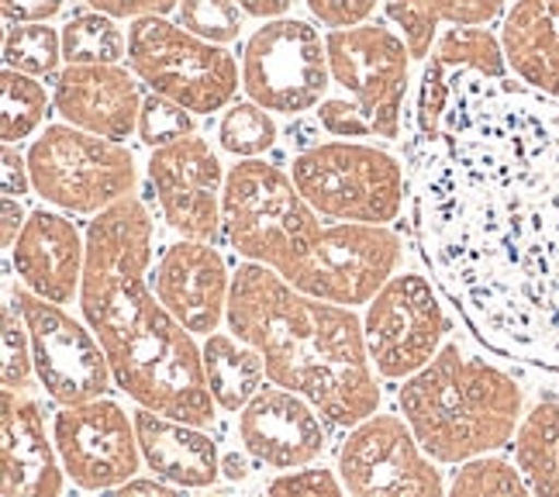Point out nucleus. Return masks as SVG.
Returning a JSON list of instances; mask_svg holds the SVG:
<instances>
[{"mask_svg":"<svg viewBox=\"0 0 559 497\" xmlns=\"http://www.w3.org/2000/svg\"><path fill=\"white\" fill-rule=\"evenodd\" d=\"M501 46L514 80L559 97V0H511L501 17Z\"/></svg>","mask_w":559,"mask_h":497,"instance_id":"nucleus-23","label":"nucleus"},{"mask_svg":"<svg viewBox=\"0 0 559 497\" xmlns=\"http://www.w3.org/2000/svg\"><path fill=\"white\" fill-rule=\"evenodd\" d=\"M225 321L263 353L270 380L305 394L329 425L353 428L380 412V374L356 308L311 297L273 267L242 259L231 273Z\"/></svg>","mask_w":559,"mask_h":497,"instance_id":"nucleus-3","label":"nucleus"},{"mask_svg":"<svg viewBox=\"0 0 559 497\" xmlns=\"http://www.w3.org/2000/svg\"><path fill=\"white\" fill-rule=\"evenodd\" d=\"M128 67L153 94L183 104L193 115L225 111L242 91V70L235 56L187 32L169 14L135 17L128 28Z\"/></svg>","mask_w":559,"mask_h":497,"instance_id":"nucleus-8","label":"nucleus"},{"mask_svg":"<svg viewBox=\"0 0 559 497\" xmlns=\"http://www.w3.org/2000/svg\"><path fill=\"white\" fill-rule=\"evenodd\" d=\"M145 177L169 228L183 239L218 246L225 232L222 193L228 173L204 135L190 132L177 142L153 149L145 163Z\"/></svg>","mask_w":559,"mask_h":497,"instance_id":"nucleus-16","label":"nucleus"},{"mask_svg":"<svg viewBox=\"0 0 559 497\" xmlns=\"http://www.w3.org/2000/svg\"><path fill=\"white\" fill-rule=\"evenodd\" d=\"M239 442L270 470L308 466L325 457L329 422L305 394L270 380L239 412Z\"/></svg>","mask_w":559,"mask_h":497,"instance_id":"nucleus-17","label":"nucleus"},{"mask_svg":"<svg viewBox=\"0 0 559 497\" xmlns=\"http://www.w3.org/2000/svg\"><path fill=\"white\" fill-rule=\"evenodd\" d=\"M201 356H204V377L211 394L228 415H239L270 380L263 353L235 335L231 329L204 335Z\"/></svg>","mask_w":559,"mask_h":497,"instance_id":"nucleus-25","label":"nucleus"},{"mask_svg":"<svg viewBox=\"0 0 559 497\" xmlns=\"http://www.w3.org/2000/svg\"><path fill=\"white\" fill-rule=\"evenodd\" d=\"M222 222L235 256L273 267L276 273H290L325 228L290 173L263 156L228 166Z\"/></svg>","mask_w":559,"mask_h":497,"instance_id":"nucleus-5","label":"nucleus"},{"mask_svg":"<svg viewBox=\"0 0 559 497\" xmlns=\"http://www.w3.org/2000/svg\"><path fill=\"white\" fill-rule=\"evenodd\" d=\"M418 259L487 353L559 374V97L456 70L412 149Z\"/></svg>","mask_w":559,"mask_h":497,"instance_id":"nucleus-1","label":"nucleus"},{"mask_svg":"<svg viewBox=\"0 0 559 497\" xmlns=\"http://www.w3.org/2000/svg\"><path fill=\"white\" fill-rule=\"evenodd\" d=\"M290 177L329 222L394 225L412 198V180L394 153L356 139L311 142L290 159Z\"/></svg>","mask_w":559,"mask_h":497,"instance_id":"nucleus-6","label":"nucleus"},{"mask_svg":"<svg viewBox=\"0 0 559 497\" xmlns=\"http://www.w3.org/2000/svg\"><path fill=\"white\" fill-rule=\"evenodd\" d=\"M332 80L349 91V97L373 121V132L383 142L401 139L404 97L412 86V49L401 32L362 21L353 28H332L325 35Z\"/></svg>","mask_w":559,"mask_h":497,"instance_id":"nucleus-12","label":"nucleus"},{"mask_svg":"<svg viewBox=\"0 0 559 497\" xmlns=\"http://www.w3.org/2000/svg\"><path fill=\"white\" fill-rule=\"evenodd\" d=\"M329 46L305 17L263 21L242 49V94L266 111L297 118L325 100L332 86Z\"/></svg>","mask_w":559,"mask_h":497,"instance_id":"nucleus-9","label":"nucleus"},{"mask_svg":"<svg viewBox=\"0 0 559 497\" xmlns=\"http://www.w3.org/2000/svg\"><path fill=\"white\" fill-rule=\"evenodd\" d=\"M242 11L249 17H260V21H270V17H280V14H287L294 0H239Z\"/></svg>","mask_w":559,"mask_h":497,"instance_id":"nucleus-44","label":"nucleus"},{"mask_svg":"<svg viewBox=\"0 0 559 497\" xmlns=\"http://www.w3.org/2000/svg\"><path fill=\"white\" fill-rule=\"evenodd\" d=\"M449 494L453 497H525L528 481L514 460H504L498 452H484L466 463H456L453 481H449Z\"/></svg>","mask_w":559,"mask_h":497,"instance_id":"nucleus-32","label":"nucleus"},{"mask_svg":"<svg viewBox=\"0 0 559 497\" xmlns=\"http://www.w3.org/2000/svg\"><path fill=\"white\" fill-rule=\"evenodd\" d=\"M28 321L35 377L56 404H80L104 398L115 383L111 359L91 326L76 321L67 308L32 294L25 284L8 291Z\"/></svg>","mask_w":559,"mask_h":497,"instance_id":"nucleus-14","label":"nucleus"},{"mask_svg":"<svg viewBox=\"0 0 559 497\" xmlns=\"http://www.w3.org/2000/svg\"><path fill=\"white\" fill-rule=\"evenodd\" d=\"M177 17L187 32L218 42V46L239 42L246 28V11L239 0H180Z\"/></svg>","mask_w":559,"mask_h":497,"instance_id":"nucleus-33","label":"nucleus"},{"mask_svg":"<svg viewBox=\"0 0 559 497\" xmlns=\"http://www.w3.org/2000/svg\"><path fill=\"white\" fill-rule=\"evenodd\" d=\"M156 222L139 193L94 214L87 225L80 311L97 332L115 383L142 407L193 425H214V401L201 345L180 326L153 280Z\"/></svg>","mask_w":559,"mask_h":497,"instance_id":"nucleus-2","label":"nucleus"},{"mask_svg":"<svg viewBox=\"0 0 559 497\" xmlns=\"http://www.w3.org/2000/svg\"><path fill=\"white\" fill-rule=\"evenodd\" d=\"M314 21L325 28H353L370 21V14L380 8V0H305Z\"/></svg>","mask_w":559,"mask_h":497,"instance_id":"nucleus-38","label":"nucleus"},{"mask_svg":"<svg viewBox=\"0 0 559 497\" xmlns=\"http://www.w3.org/2000/svg\"><path fill=\"white\" fill-rule=\"evenodd\" d=\"M249 452L246 457H239V452H228V457H222V477L225 481H231V484H242V481H249Z\"/></svg>","mask_w":559,"mask_h":497,"instance_id":"nucleus-45","label":"nucleus"},{"mask_svg":"<svg viewBox=\"0 0 559 497\" xmlns=\"http://www.w3.org/2000/svg\"><path fill=\"white\" fill-rule=\"evenodd\" d=\"M52 107V94L41 86V76L4 67L0 73V139L21 145L32 139Z\"/></svg>","mask_w":559,"mask_h":497,"instance_id":"nucleus-27","label":"nucleus"},{"mask_svg":"<svg viewBox=\"0 0 559 497\" xmlns=\"http://www.w3.org/2000/svg\"><path fill=\"white\" fill-rule=\"evenodd\" d=\"M280 139L273 111L255 100H231L218 121V145L235 159L266 156Z\"/></svg>","mask_w":559,"mask_h":497,"instance_id":"nucleus-31","label":"nucleus"},{"mask_svg":"<svg viewBox=\"0 0 559 497\" xmlns=\"http://www.w3.org/2000/svg\"><path fill=\"white\" fill-rule=\"evenodd\" d=\"M0 457H4V497H56L67 490V470L46 431V412L25 391L4 387L0 415Z\"/></svg>","mask_w":559,"mask_h":497,"instance_id":"nucleus-21","label":"nucleus"},{"mask_svg":"<svg viewBox=\"0 0 559 497\" xmlns=\"http://www.w3.org/2000/svg\"><path fill=\"white\" fill-rule=\"evenodd\" d=\"M318 125L335 139H377L373 121L362 115V107L353 97H325L318 107Z\"/></svg>","mask_w":559,"mask_h":497,"instance_id":"nucleus-37","label":"nucleus"},{"mask_svg":"<svg viewBox=\"0 0 559 497\" xmlns=\"http://www.w3.org/2000/svg\"><path fill=\"white\" fill-rule=\"evenodd\" d=\"M94 11H104L111 17H145V14H174L180 8V0H87Z\"/></svg>","mask_w":559,"mask_h":497,"instance_id":"nucleus-39","label":"nucleus"},{"mask_svg":"<svg viewBox=\"0 0 559 497\" xmlns=\"http://www.w3.org/2000/svg\"><path fill=\"white\" fill-rule=\"evenodd\" d=\"M432 59L445 70H477L484 76H511L501 35H493L487 25H449L439 38Z\"/></svg>","mask_w":559,"mask_h":497,"instance_id":"nucleus-28","label":"nucleus"},{"mask_svg":"<svg viewBox=\"0 0 559 497\" xmlns=\"http://www.w3.org/2000/svg\"><path fill=\"white\" fill-rule=\"evenodd\" d=\"M32 187L67 214H100L139 187L135 153L118 139L94 135L70 121L46 125L28 145Z\"/></svg>","mask_w":559,"mask_h":497,"instance_id":"nucleus-7","label":"nucleus"},{"mask_svg":"<svg viewBox=\"0 0 559 497\" xmlns=\"http://www.w3.org/2000/svg\"><path fill=\"white\" fill-rule=\"evenodd\" d=\"M183 487H177L174 481L159 477V473H153V477H132L128 484H121L115 494L121 497H132V494H156V497H169V494H180Z\"/></svg>","mask_w":559,"mask_h":497,"instance_id":"nucleus-42","label":"nucleus"},{"mask_svg":"<svg viewBox=\"0 0 559 497\" xmlns=\"http://www.w3.org/2000/svg\"><path fill=\"white\" fill-rule=\"evenodd\" d=\"M21 201H25V198H4V249L8 252L14 249L17 235H21V228H25L28 214H32V211H25V204H21Z\"/></svg>","mask_w":559,"mask_h":497,"instance_id":"nucleus-43","label":"nucleus"},{"mask_svg":"<svg viewBox=\"0 0 559 497\" xmlns=\"http://www.w3.org/2000/svg\"><path fill=\"white\" fill-rule=\"evenodd\" d=\"M401 259L404 239L391 225L335 222L321 228L314 249L284 276L311 297L342 308H367L401 270Z\"/></svg>","mask_w":559,"mask_h":497,"instance_id":"nucleus-11","label":"nucleus"},{"mask_svg":"<svg viewBox=\"0 0 559 497\" xmlns=\"http://www.w3.org/2000/svg\"><path fill=\"white\" fill-rule=\"evenodd\" d=\"M4 67L32 73V76H56L62 59V32L49 21H4Z\"/></svg>","mask_w":559,"mask_h":497,"instance_id":"nucleus-30","label":"nucleus"},{"mask_svg":"<svg viewBox=\"0 0 559 497\" xmlns=\"http://www.w3.org/2000/svg\"><path fill=\"white\" fill-rule=\"evenodd\" d=\"M135 431L142 446L145 466L159 477L174 481L183 490L214 487L222 477V452L218 439L207 425H193L174 415L153 412V407H135Z\"/></svg>","mask_w":559,"mask_h":497,"instance_id":"nucleus-22","label":"nucleus"},{"mask_svg":"<svg viewBox=\"0 0 559 497\" xmlns=\"http://www.w3.org/2000/svg\"><path fill=\"white\" fill-rule=\"evenodd\" d=\"M32 190L28 153H21L14 142H4V198H28Z\"/></svg>","mask_w":559,"mask_h":497,"instance_id":"nucleus-40","label":"nucleus"},{"mask_svg":"<svg viewBox=\"0 0 559 497\" xmlns=\"http://www.w3.org/2000/svg\"><path fill=\"white\" fill-rule=\"evenodd\" d=\"M397 412L439 466H456L511 446L525 391L498 363L445 339L418 374L397 383Z\"/></svg>","mask_w":559,"mask_h":497,"instance_id":"nucleus-4","label":"nucleus"},{"mask_svg":"<svg viewBox=\"0 0 559 497\" xmlns=\"http://www.w3.org/2000/svg\"><path fill=\"white\" fill-rule=\"evenodd\" d=\"M193 118L198 115L187 111L183 104L148 91V97L142 100V115H139V142L148 149L177 142L193 132Z\"/></svg>","mask_w":559,"mask_h":497,"instance_id":"nucleus-34","label":"nucleus"},{"mask_svg":"<svg viewBox=\"0 0 559 497\" xmlns=\"http://www.w3.org/2000/svg\"><path fill=\"white\" fill-rule=\"evenodd\" d=\"M362 335L380 380L401 383L442 350L449 335L445 297L428 270H397L362 308Z\"/></svg>","mask_w":559,"mask_h":497,"instance_id":"nucleus-10","label":"nucleus"},{"mask_svg":"<svg viewBox=\"0 0 559 497\" xmlns=\"http://www.w3.org/2000/svg\"><path fill=\"white\" fill-rule=\"evenodd\" d=\"M335 470L356 497H439L449 490L439 463L401 412H377L346 428Z\"/></svg>","mask_w":559,"mask_h":497,"instance_id":"nucleus-13","label":"nucleus"},{"mask_svg":"<svg viewBox=\"0 0 559 497\" xmlns=\"http://www.w3.org/2000/svg\"><path fill=\"white\" fill-rule=\"evenodd\" d=\"M266 494H311V497H338L346 494L338 470L329 466H294V470H280V477L266 481Z\"/></svg>","mask_w":559,"mask_h":497,"instance_id":"nucleus-36","label":"nucleus"},{"mask_svg":"<svg viewBox=\"0 0 559 497\" xmlns=\"http://www.w3.org/2000/svg\"><path fill=\"white\" fill-rule=\"evenodd\" d=\"M8 259L14 276L32 294L56 305H73L80 300L87 267V232H80L70 214L52 204L35 208Z\"/></svg>","mask_w":559,"mask_h":497,"instance_id":"nucleus-20","label":"nucleus"},{"mask_svg":"<svg viewBox=\"0 0 559 497\" xmlns=\"http://www.w3.org/2000/svg\"><path fill=\"white\" fill-rule=\"evenodd\" d=\"M514 463L528 481L532 494L556 497L559 494V401L539 398L514 428Z\"/></svg>","mask_w":559,"mask_h":497,"instance_id":"nucleus-26","label":"nucleus"},{"mask_svg":"<svg viewBox=\"0 0 559 497\" xmlns=\"http://www.w3.org/2000/svg\"><path fill=\"white\" fill-rule=\"evenodd\" d=\"M511 0H383L386 17L407 42L415 62L436 49L439 25H493L504 17Z\"/></svg>","mask_w":559,"mask_h":497,"instance_id":"nucleus-24","label":"nucleus"},{"mask_svg":"<svg viewBox=\"0 0 559 497\" xmlns=\"http://www.w3.org/2000/svg\"><path fill=\"white\" fill-rule=\"evenodd\" d=\"M52 439L62 470L80 490H118L142 473L135 418L111 398L59 404Z\"/></svg>","mask_w":559,"mask_h":497,"instance_id":"nucleus-15","label":"nucleus"},{"mask_svg":"<svg viewBox=\"0 0 559 497\" xmlns=\"http://www.w3.org/2000/svg\"><path fill=\"white\" fill-rule=\"evenodd\" d=\"M59 32H62V59H67V67L128 59V38L118 28V17L104 11H94V8L80 11Z\"/></svg>","mask_w":559,"mask_h":497,"instance_id":"nucleus-29","label":"nucleus"},{"mask_svg":"<svg viewBox=\"0 0 559 497\" xmlns=\"http://www.w3.org/2000/svg\"><path fill=\"white\" fill-rule=\"evenodd\" d=\"M4 21H52L67 0H0Z\"/></svg>","mask_w":559,"mask_h":497,"instance_id":"nucleus-41","label":"nucleus"},{"mask_svg":"<svg viewBox=\"0 0 559 497\" xmlns=\"http://www.w3.org/2000/svg\"><path fill=\"white\" fill-rule=\"evenodd\" d=\"M142 100V80L121 62H80L59 70L52 83V107L62 121L118 142L139 135Z\"/></svg>","mask_w":559,"mask_h":497,"instance_id":"nucleus-19","label":"nucleus"},{"mask_svg":"<svg viewBox=\"0 0 559 497\" xmlns=\"http://www.w3.org/2000/svg\"><path fill=\"white\" fill-rule=\"evenodd\" d=\"M32 370H35V356H32L28 321L21 315L17 300L8 294V305H4V387H11V391H28Z\"/></svg>","mask_w":559,"mask_h":497,"instance_id":"nucleus-35","label":"nucleus"},{"mask_svg":"<svg viewBox=\"0 0 559 497\" xmlns=\"http://www.w3.org/2000/svg\"><path fill=\"white\" fill-rule=\"evenodd\" d=\"M153 287L163 305L193 335L218 332L222 321L228 318L231 273L214 242H198L177 235L174 242L163 246L156 259Z\"/></svg>","mask_w":559,"mask_h":497,"instance_id":"nucleus-18","label":"nucleus"}]
</instances>
